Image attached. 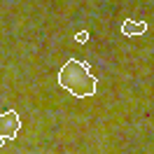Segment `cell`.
<instances>
[{
	"mask_svg": "<svg viewBox=\"0 0 154 154\" xmlns=\"http://www.w3.org/2000/svg\"><path fill=\"white\" fill-rule=\"evenodd\" d=\"M58 87L77 98H87L96 94V77L91 75L87 63L77 58H68L58 70Z\"/></svg>",
	"mask_w": 154,
	"mask_h": 154,
	"instance_id": "6da1fadb",
	"label": "cell"
},
{
	"mask_svg": "<svg viewBox=\"0 0 154 154\" xmlns=\"http://www.w3.org/2000/svg\"><path fill=\"white\" fill-rule=\"evenodd\" d=\"M0 131L5 133L7 140H14L21 131V117L14 112V110H7L0 115Z\"/></svg>",
	"mask_w": 154,
	"mask_h": 154,
	"instance_id": "7a4b0ae2",
	"label": "cell"
},
{
	"mask_svg": "<svg viewBox=\"0 0 154 154\" xmlns=\"http://www.w3.org/2000/svg\"><path fill=\"white\" fill-rule=\"evenodd\" d=\"M122 33H124L126 38H131V35H143V33H147V23H145V21L126 19L124 23H122Z\"/></svg>",
	"mask_w": 154,
	"mask_h": 154,
	"instance_id": "3957f363",
	"label": "cell"
},
{
	"mask_svg": "<svg viewBox=\"0 0 154 154\" xmlns=\"http://www.w3.org/2000/svg\"><path fill=\"white\" fill-rule=\"evenodd\" d=\"M75 40L79 42V45H87L89 42V30H79V33L75 35Z\"/></svg>",
	"mask_w": 154,
	"mask_h": 154,
	"instance_id": "277c9868",
	"label": "cell"
},
{
	"mask_svg": "<svg viewBox=\"0 0 154 154\" xmlns=\"http://www.w3.org/2000/svg\"><path fill=\"white\" fill-rule=\"evenodd\" d=\"M7 143V138H5V133H2V131H0V147H2V145Z\"/></svg>",
	"mask_w": 154,
	"mask_h": 154,
	"instance_id": "5b68a950",
	"label": "cell"
}]
</instances>
